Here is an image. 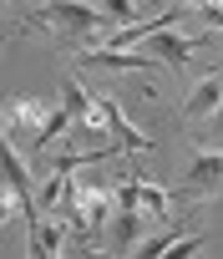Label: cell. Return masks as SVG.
Listing matches in <instances>:
<instances>
[{
	"label": "cell",
	"mask_w": 223,
	"mask_h": 259,
	"mask_svg": "<svg viewBox=\"0 0 223 259\" xmlns=\"http://www.w3.org/2000/svg\"><path fill=\"white\" fill-rule=\"evenodd\" d=\"M56 102H41V97H11L6 102V138L26 143L31 153H41V138H46V122H51Z\"/></svg>",
	"instance_id": "cell-1"
},
{
	"label": "cell",
	"mask_w": 223,
	"mask_h": 259,
	"mask_svg": "<svg viewBox=\"0 0 223 259\" xmlns=\"http://www.w3.org/2000/svg\"><path fill=\"white\" fill-rule=\"evenodd\" d=\"M46 21H56V26H66V31H76V36H96V31H117L112 26V16L96 6H81V0H51L46 6Z\"/></svg>",
	"instance_id": "cell-2"
},
{
	"label": "cell",
	"mask_w": 223,
	"mask_h": 259,
	"mask_svg": "<svg viewBox=\"0 0 223 259\" xmlns=\"http://www.w3.org/2000/svg\"><path fill=\"white\" fill-rule=\"evenodd\" d=\"M223 183V153H213V148H203L198 158H193V168H188V183H183V198H203L208 188H218Z\"/></svg>",
	"instance_id": "cell-3"
},
{
	"label": "cell",
	"mask_w": 223,
	"mask_h": 259,
	"mask_svg": "<svg viewBox=\"0 0 223 259\" xmlns=\"http://www.w3.org/2000/svg\"><path fill=\"white\" fill-rule=\"evenodd\" d=\"M91 102H96V112H101V122L112 127V138H117L122 148H137V153H147V148H152V143H147V138L137 133V127H132V122L122 117V107L112 102V97H101V92H91Z\"/></svg>",
	"instance_id": "cell-4"
},
{
	"label": "cell",
	"mask_w": 223,
	"mask_h": 259,
	"mask_svg": "<svg viewBox=\"0 0 223 259\" xmlns=\"http://www.w3.org/2000/svg\"><path fill=\"white\" fill-rule=\"evenodd\" d=\"M218 107H223V71L203 76V81L188 92V107H183V112H188V122H203V117H213Z\"/></svg>",
	"instance_id": "cell-5"
},
{
	"label": "cell",
	"mask_w": 223,
	"mask_h": 259,
	"mask_svg": "<svg viewBox=\"0 0 223 259\" xmlns=\"http://www.w3.org/2000/svg\"><path fill=\"white\" fill-rule=\"evenodd\" d=\"M106 229H112V254H132L142 244V208H117Z\"/></svg>",
	"instance_id": "cell-6"
},
{
	"label": "cell",
	"mask_w": 223,
	"mask_h": 259,
	"mask_svg": "<svg viewBox=\"0 0 223 259\" xmlns=\"http://www.w3.org/2000/svg\"><path fill=\"white\" fill-rule=\"evenodd\" d=\"M91 66H106V71H157L162 61L147 51V56H137V51H117V46H96L91 51Z\"/></svg>",
	"instance_id": "cell-7"
},
{
	"label": "cell",
	"mask_w": 223,
	"mask_h": 259,
	"mask_svg": "<svg viewBox=\"0 0 223 259\" xmlns=\"http://www.w3.org/2000/svg\"><path fill=\"white\" fill-rule=\"evenodd\" d=\"M147 46H152V56H157V61H173V71H183V66H188V56H193V46H198V36L157 31V36H147Z\"/></svg>",
	"instance_id": "cell-8"
},
{
	"label": "cell",
	"mask_w": 223,
	"mask_h": 259,
	"mask_svg": "<svg viewBox=\"0 0 223 259\" xmlns=\"http://www.w3.org/2000/svg\"><path fill=\"white\" fill-rule=\"evenodd\" d=\"M66 203H71V173H56L51 168V178L36 183V208L41 213H66Z\"/></svg>",
	"instance_id": "cell-9"
},
{
	"label": "cell",
	"mask_w": 223,
	"mask_h": 259,
	"mask_svg": "<svg viewBox=\"0 0 223 259\" xmlns=\"http://www.w3.org/2000/svg\"><path fill=\"white\" fill-rule=\"evenodd\" d=\"M137 188H142V208H147V213L173 219V193H168V188H157V183H147V178H137Z\"/></svg>",
	"instance_id": "cell-10"
},
{
	"label": "cell",
	"mask_w": 223,
	"mask_h": 259,
	"mask_svg": "<svg viewBox=\"0 0 223 259\" xmlns=\"http://www.w3.org/2000/svg\"><path fill=\"white\" fill-rule=\"evenodd\" d=\"M96 6L112 16V26H132V16H137V0H96Z\"/></svg>",
	"instance_id": "cell-11"
},
{
	"label": "cell",
	"mask_w": 223,
	"mask_h": 259,
	"mask_svg": "<svg viewBox=\"0 0 223 259\" xmlns=\"http://www.w3.org/2000/svg\"><path fill=\"white\" fill-rule=\"evenodd\" d=\"M173 234H178V229H168V234H152V239H142V244H137V254H142V259H157V254H168V249H173Z\"/></svg>",
	"instance_id": "cell-12"
},
{
	"label": "cell",
	"mask_w": 223,
	"mask_h": 259,
	"mask_svg": "<svg viewBox=\"0 0 223 259\" xmlns=\"http://www.w3.org/2000/svg\"><path fill=\"white\" fill-rule=\"evenodd\" d=\"M193 249H203V239H178L173 244V254H193Z\"/></svg>",
	"instance_id": "cell-13"
},
{
	"label": "cell",
	"mask_w": 223,
	"mask_h": 259,
	"mask_svg": "<svg viewBox=\"0 0 223 259\" xmlns=\"http://www.w3.org/2000/svg\"><path fill=\"white\" fill-rule=\"evenodd\" d=\"M203 6H223V0H203Z\"/></svg>",
	"instance_id": "cell-14"
},
{
	"label": "cell",
	"mask_w": 223,
	"mask_h": 259,
	"mask_svg": "<svg viewBox=\"0 0 223 259\" xmlns=\"http://www.w3.org/2000/svg\"><path fill=\"white\" fill-rule=\"evenodd\" d=\"M218 71H223V66H218Z\"/></svg>",
	"instance_id": "cell-15"
}]
</instances>
